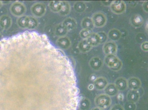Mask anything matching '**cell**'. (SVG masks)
<instances>
[{"mask_svg":"<svg viewBox=\"0 0 148 110\" xmlns=\"http://www.w3.org/2000/svg\"><path fill=\"white\" fill-rule=\"evenodd\" d=\"M104 61L107 66L114 71L120 70L123 66L121 60L115 55L106 56Z\"/></svg>","mask_w":148,"mask_h":110,"instance_id":"1","label":"cell"},{"mask_svg":"<svg viewBox=\"0 0 148 110\" xmlns=\"http://www.w3.org/2000/svg\"><path fill=\"white\" fill-rule=\"evenodd\" d=\"M111 97L106 94H100L95 99V103L97 107L104 109L108 108L111 105Z\"/></svg>","mask_w":148,"mask_h":110,"instance_id":"2","label":"cell"},{"mask_svg":"<svg viewBox=\"0 0 148 110\" xmlns=\"http://www.w3.org/2000/svg\"><path fill=\"white\" fill-rule=\"evenodd\" d=\"M91 19L94 26L96 28L103 27L107 23V16L102 12H97L94 13Z\"/></svg>","mask_w":148,"mask_h":110,"instance_id":"3","label":"cell"},{"mask_svg":"<svg viewBox=\"0 0 148 110\" xmlns=\"http://www.w3.org/2000/svg\"><path fill=\"white\" fill-rule=\"evenodd\" d=\"M110 6L112 12L115 14H122L126 11V3L123 1H113Z\"/></svg>","mask_w":148,"mask_h":110,"instance_id":"4","label":"cell"},{"mask_svg":"<svg viewBox=\"0 0 148 110\" xmlns=\"http://www.w3.org/2000/svg\"><path fill=\"white\" fill-rule=\"evenodd\" d=\"M103 50L107 56L115 55L117 52V45L114 41H108L105 43L103 47Z\"/></svg>","mask_w":148,"mask_h":110,"instance_id":"5","label":"cell"},{"mask_svg":"<svg viewBox=\"0 0 148 110\" xmlns=\"http://www.w3.org/2000/svg\"><path fill=\"white\" fill-rule=\"evenodd\" d=\"M89 64L91 69L96 71L101 69L103 64V60L99 57H92L90 60Z\"/></svg>","mask_w":148,"mask_h":110,"instance_id":"6","label":"cell"},{"mask_svg":"<svg viewBox=\"0 0 148 110\" xmlns=\"http://www.w3.org/2000/svg\"><path fill=\"white\" fill-rule=\"evenodd\" d=\"M144 19L142 16L139 14L133 15L130 18V22L132 26L135 28H139L142 26L144 23Z\"/></svg>","mask_w":148,"mask_h":110,"instance_id":"7","label":"cell"},{"mask_svg":"<svg viewBox=\"0 0 148 110\" xmlns=\"http://www.w3.org/2000/svg\"><path fill=\"white\" fill-rule=\"evenodd\" d=\"M128 87L131 90H138L141 88L142 83L138 78L132 77L127 80Z\"/></svg>","mask_w":148,"mask_h":110,"instance_id":"8","label":"cell"},{"mask_svg":"<svg viewBox=\"0 0 148 110\" xmlns=\"http://www.w3.org/2000/svg\"><path fill=\"white\" fill-rule=\"evenodd\" d=\"M108 84L107 79L106 78L101 77L98 78L94 82V85L97 89L101 90L105 89Z\"/></svg>","mask_w":148,"mask_h":110,"instance_id":"9","label":"cell"},{"mask_svg":"<svg viewBox=\"0 0 148 110\" xmlns=\"http://www.w3.org/2000/svg\"><path fill=\"white\" fill-rule=\"evenodd\" d=\"M115 84L119 91L126 90L128 88L127 80L125 77L118 78L115 80Z\"/></svg>","mask_w":148,"mask_h":110,"instance_id":"10","label":"cell"},{"mask_svg":"<svg viewBox=\"0 0 148 110\" xmlns=\"http://www.w3.org/2000/svg\"><path fill=\"white\" fill-rule=\"evenodd\" d=\"M126 97L128 101L136 103L140 99L139 92L138 90H130L127 92Z\"/></svg>","mask_w":148,"mask_h":110,"instance_id":"11","label":"cell"},{"mask_svg":"<svg viewBox=\"0 0 148 110\" xmlns=\"http://www.w3.org/2000/svg\"><path fill=\"white\" fill-rule=\"evenodd\" d=\"M86 39L92 47L98 46L100 44V39L97 33H91Z\"/></svg>","mask_w":148,"mask_h":110,"instance_id":"12","label":"cell"},{"mask_svg":"<svg viewBox=\"0 0 148 110\" xmlns=\"http://www.w3.org/2000/svg\"><path fill=\"white\" fill-rule=\"evenodd\" d=\"M107 35L109 39L113 41H118L122 37V33L120 31L116 29H111Z\"/></svg>","mask_w":148,"mask_h":110,"instance_id":"13","label":"cell"},{"mask_svg":"<svg viewBox=\"0 0 148 110\" xmlns=\"http://www.w3.org/2000/svg\"><path fill=\"white\" fill-rule=\"evenodd\" d=\"M104 91L106 94L109 96H113L117 94L119 90L115 84H108L105 88Z\"/></svg>","mask_w":148,"mask_h":110,"instance_id":"14","label":"cell"},{"mask_svg":"<svg viewBox=\"0 0 148 110\" xmlns=\"http://www.w3.org/2000/svg\"><path fill=\"white\" fill-rule=\"evenodd\" d=\"M81 26L83 29H88L90 31L92 30L95 27L92 19L88 17L83 18L82 21Z\"/></svg>","mask_w":148,"mask_h":110,"instance_id":"15","label":"cell"},{"mask_svg":"<svg viewBox=\"0 0 148 110\" xmlns=\"http://www.w3.org/2000/svg\"><path fill=\"white\" fill-rule=\"evenodd\" d=\"M79 50L83 53H86L89 52L92 47L87 41V39H83L79 42L78 45Z\"/></svg>","mask_w":148,"mask_h":110,"instance_id":"16","label":"cell"},{"mask_svg":"<svg viewBox=\"0 0 148 110\" xmlns=\"http://www.w3.org/2000/svg\"><path fill=\"white\" fill-rule=\"evenodd\" d=\"M74 8L77 12L79 13L83 12L86 9V5L84 2L79 1L75 4Z\"/></svg>","mask_w":148,"mask_h":110,"instance_id":"17","label":"cell"},{"mask_svg":"<svg viewBox=\"0 0 148 110\" xmlns=\"http://www.w3.org/2000/svg\"><path fill=\"white\" fill-rule=\"evenodd\" d=\"M90 101L88 99H83L80 103V109L82 110H88L90 108Z\"/></svg>","mask_w":148,"mask_h":110,"instance_id":"18","label":"cell"},{"mask_svg":"<svg viewBox=\"0 0 148 110\" xmlns=\"http://www.w3.org/2000/svg\"><path fill=\"white\" fill-rule=\"evenodd\" d=\"M91 31L87 29H83L80 33V35L83 39H86L91 33Z\"/></svg>","mask_w":148,"mask_h":110,"instance_id":"19","label":"cell"},{"mask_svg":"<svg viewBox=\"0 0 148 110\" xmlns=\"http://www.w3.org/2000/svg\"><path fill=\"white\" fill-rule=\"evenodd\" d=\"M97 33L99 35V39H100V44L106 43L108 38L107 33L104 32H99Z\"/></svg>","mask_w":148,"mask_h":110,"instance_id":"20","label":"cell"},{"mask_svg":"<svg viewBox=\"0 0 148 110\" xmlns=\"http://www.w3.org/2000/svg\"><path fill=\"white\" fill-rule=\"evenodd\" d=\"M125 108L126 110H136V105L135 103L128 101L125 104Z\"/></svg>","mask_w":148,"mask_h":110,"instance_id":"21","label":"cell"},{"mask_svg":"<svg viewBox=\"0 0 148 110\" xmlns=\"http://www.w3.org/2000/svg\"><path fill=\"white\" fill-rule=\"evenodd\" d=\"M66 22L67 27L70 29H73L76 26V21L73 19H69Z\"/></svg>","mask_w":148,"mask_h":110,"instance_id":"22","label":"cell"},{"mask_svg":"<svg viewBox=\"0 0 148 110\" xmlns=\"http://www.w3.org/2000/svg\"><path fill=\"white\" fill-rule=\"evenodd\" d=\"M110 110H125V108L119 104L114 105L111 107Z\"/></svg>","mask_w":148,"mask_h":110,"instance_id":"23","label":"cell"},{"mask_svg":"<svg viewBox=\"0 0 148 110\" xmlns=\"http://www.w3.org/2000/svg\"><path fill=\"white\" fill-rule=\"evenodd\" d=\"M141 49L145 52H148V42L146 41L142 43L141 45Z\"/></svg>","mask_w":148,"mask_h":110,"instance_id":"24","label":"cell"},{"mask_svg":"<svg viewBox=\"0 0 148 110\" xmlns=\"http://www.w3.org/2000/svg\"><path fill=\"white\" fill-rule=\"evenodd\" d=\"M143 10L146 12L148 13V1L144 2L143 4Z\"/></svg>","mask_w":148,"mask_h":110,"instance_id":"25","label":"cell"},{"mask_svg":"<svg viewBox=\"0 0 148 110\" xmlns=\"http://www.w3.org/2000/svg\"><path fill=\"white\" fill-rule=\"evenodd\" d=\"M103 2V5H106V6H107V5H108L110 3V1H102Z\"/></svg>","mask_w":148,"mask_h":110,"instance_id":"26","label":"cell"},{"mask_svg":"<svg viewBox=\"0 0 148 110\" xmlns=\"http://www.w3.org/2000/svg\"><path fill=\"white\" fill-rule=\"evenodd\" d=\"M91 110H104V109H103L99 108V107H97L92 108Z\"/></svg>","mask_w":148,"mask_h":110,"instance_id":"27","label":"cell"}]
</instances>
